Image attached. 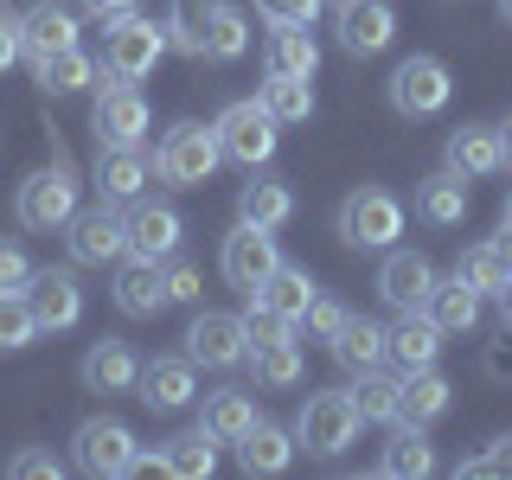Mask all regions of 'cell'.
Masks as SVG:
<instances>
[{"label": "cell", "mask_w": 512, "mask_h": 480, "mask_svg": "<svg viewBox=\"0 0 512 480\" xmlns=\"http://www.w3.org/2000/svg\"><path fill=\"white\" fill-rule=\"evenodd\" d=\"M218 167H224V148H218V128H205V122H173L154 148V180L173 192L205 186Z\"/></svg>", "instance_id": "obj_1"}, {"label": "cell", "mask_w": 512, "mask_h": 480, "mask_svg": "<svg viewBox=\"0 0 512 480\" xmlns=\"http://www.w3.org/2000/svg\"><path fill=\"white\" fill-rule=\"evenodd\" d=\"M103 71L122 77V84H141V77H154V64L173 52L167 45V20H141V13H116V20H103Z\"/></svg>", "instance_id": "obj_2"}, {"label": "cell", "mask_w": 512, "mask_h": 480, "mask_svg": "<svg viewBox=\"0 0 512 480\" xmlns=\"http://www.w3.org/2000/svg\"><path fill=\"white\" fill-rule=\"evenodd\" d=\"M359 410H352V391H314L295 416V448H308L314 461H333L359 442Z\"/></svg>", "instance_id": "obj_3"}, {"label": "cell", "mask_w": 512, "mask_h": 480, "mask_svg": "<svg viewBox=\"0 0 512 480\" xmlns=\"http://www.w3.org/2000/svg\"><path fill=\"white\" fill-rule=\"evenodd\" d=\"M13 218L26 224V231H39V237H52V231H64V224L77 218V173L64 167H39L32 180L13 192Z\"/></svg>", "instance_id": "obj_4"}, {"label": "cell", "mask_w": 512, "mask_h": 480, "mask_svg": "<svg viewBox=\"0 0 512 480\" xmlns=\"http://www.w3.org/2000/svg\"><path fill=\"white\" fill-rule=\"evenodd\" d=\"M90 128H96L103 148H141L148 128H154V109L135 84H122V77L103 71V90H96V103H90Z\"/></svg>", "instance_id": "obj_5"}, {"label": "cell", "mask_w": 512, "mask_h": 480, "mask_svg": "<svg viewBox=\"0 0 512 480\" xmlns=\"http://www.w3.org/2000/svg\"><path fill=\"white\" fill-rule=\"evenodd\" d=\"M340 237L352 250H391L404 237V199L384 186H359L340 205Z\"/></svg>", "instance_id": "obj_6"}, {"label": "cell", "mask_w": 512, "mask_h": 480, "mask_svg": "<svg viewBox=\"0 0 512 480\" xmlns=\"http://www.w3.org/2000/svg\"><path fill=\"white\" fill-rule=\"evenodd\" d=\"M64 250H71L77 269H103L128 256V212H116L109 199H96L90 212L77 205V218L64 224Z\"/></svg>", "instance_id": "obj_7"}, {"label": "cell", "mask_w": 512, "mask_h": 480, "mask_svg": "<svg viewBox=\"0 0 512 480\" xmlns=\"http://www.w3.org/2000/svg\"><path fill=\"white\" fill-rule=\"evenodd\" d=\"M384 90H391V109H397V116L429 122V116H442V109H448V96H455V77H448L442 58L410 52V58L391 71V84H384Z\"/></svg>", "instance_id": "obj_8"}, {"label": "cell", "mask_w": 512, "mask_h": 480, "mask_svg": "<svg viewBox=\"0 0 512 480\" xmlns=\"http://www.w3.org/2000/svg\"><path fill=\"white\" fill-rule=\"evenodd\" d=\"M218 128V148H224V160H231V167H263V160H276V141H282V122L269 116L263 103H231L224 109V116L212 122Z\"/></svg>", "instance_id": "obj_9"}, {"label": "cell", "mask_w": 512, "mask_h": 480, "mask_svg": "<svg viewBox=\"0 0 512 480\" xmlns=\"http://www.w3.org/2000/svg\"><path fill=\"white\" fill-rule=\"evenodd\" d=\"M135 429L116 423V416H90V423H77V436H71V461L84 468L90 480H116L135 468Z\"/></svg>", "instance_id": "obj_10"}, {"label": "cell", "mask_w": 512, "mask_h": 480, "mask_svg": "<svg viewBox=\"0 0 512 480\" xmlns=\"http://www.w3.org/2000/svg\"><path fill=\"white\" fill-rule=\"evenodd\" d=\"M333 32L346 58H378L397 39V7L391 0H333Z\"/></svg>", "instance_id": "obj_11"}, {"label": "cell", "mask_w": 512, "mask_h": 480, "mask_svg": "<svg viewBox=\"0 0 512 480\" xmlns=\"http://www.w3.org/2000/svg\"><path fill=\"white\" fill-rule=\"evenodd\" d=\"M276 263H282L276 231H263V224H244V218H237V231L224 237V250H218L224 282H231V288H244V295H256V288L269 282V269H276Z\"/></svg>", "instance_id": "obj_12"}, {"label": "cell", "mask_w": 512, "mask_h": 480, "mask_svg": "<svg viewBox=\"0 0 512 480\" xmlns=\"http://www.w3.org/2000/svg\"><path fill=\"white\" fill-rule=\"evenodd\" d=\"M244 314H218V308H205V314H192V327H186V359L192 365H205V372H231V365H244Z\"/></svg>", "instance_id": "obj_13"}, {"label": "cell", "mask_w": 512, "mask_h": 480, "mask_svg": "<svg viewBox=\"0 0 512 480\" xmlns=\"http://www.w3.org/2000/svg\"><path fill=\"white\" fill-rule=\"evenodd\" d=\"M436 263H429L423 250H384V263H378V295H384V308H429V295H436Z\"/></svg>", "instance_id": "obj_14"}, {"label": "cell", "mask_w": 512, "mask_h": 480, "mask_svg": "<svg viewBox=\"0 0 512 480\" xmlns=\"http://www.w3.org/2000/svg\"><path fill=\"white\" fill-rule=\"evenodd\" d=\"M135 397L148 410H192V404H199V365H192L186 352H160V359L141 365Z\"/></svg>", "instance_id": "obj_15"}, {"label": "cell", "mask_w": 512, "mask_h": 480, "mask_svg": "<svg viewBox=\"0 0 512 480\" xmlns=\"http://www.w3.org/2000/svg\"><path fill=\"white\" fill-rule=\"evenodd\" d=\"M442 340H448V333L436 327L429 308H404L391 327H384V359H391L397 372H423V365L442 359Z\"/></svg>", "instance_id": "obj_16"}, {"label": "cell", "mask_w": 512, "mask_h": 480, "mask_svg": "<svg viewBox=\"0 0 512 480\" xmlns=\"http://www.w3.org/2000/svg\"><path fill=\"white\" fill-rule=\"evenodd\" d=\"M26 301H32V314H39V333H71L77 320H84V288H77L71 269H32Z\"/></svg>", "instance_id": "obj_17"}, {"label": "cell", "mask_w": 512, "mask_h": 480, "mask_svg": "<svg viewBox=\"0 0 512 480\" xmlns=\"http://www.w3.org/2000/svg\"><path fill=\"white\" fill-rule=\"evenodd\" d=\"M180 237H186V218L160 199H135L128 205V256H148V263H167L180 256Z\"/></svg>", "instance_id": "obj_18"}, {"label": "cell", "mask_w": 512, "mask_h": 480, "mask_svg": "<svg viewBox=\"0 0 512 480\" xmlns=\"http://www.w3.org/2000/svg\"><path fill=\"white\" fill-rule=\"evenodd\" d=\"M442 167L461 173V180H493L506 167V148H500V128L487 122H461L455 135L442 141Z\"/></svg>", "instance_id": "obj_19"}, {"label": "cell", "mask_w": 512, "mask_h": 480, "mask_svg": "<svg viewBox=\"0 0 512 480\" xmlns=\"http://www.w3.org/2000/svg\"><path fill=\"white\" fill-rule=\"evenodd\" d=\"M109 295H116V308L128 320H154L160 308H167V276H160V263H148V256H122Z\"/></svg>", "instance_id": "obj_20"}, {"label": "cell", "mask_w": 512, "mask_h": 480, "mask_svg": "<svg viewBox=\"0 0 512 480\" xmlns=\"http://www.w3.org/2000/svg\"><path fill=\"white\" fill-rule=\"evenodd\" d=\"M20 45H26V64H45L52 52L77 45V13L64 7V0H39V7H26V20H20Z\"/></svg>", "instance_id": "obj_21"}, {"label": "cell", "mask_w": 512, "mask_h": 480, "mask_svg": "<svg viewBox=\"0 0 512 480\" xmlns=\"http://www.w3.org/2000/svg\"><path fill=\"white\" fill-rule=\"evenodd\" d=\"M148 180H154V167H148L141 148H103V154H96V199L135 205L141 192H148Z\"/></svg>", "instance_id": "obj_22"}, {"label": "cell", "mask_w": 512, "mask_h": 480, "mask_svg": "<svg viewBox=\"0 0 512 480\" xmlns=\"http://www.w3.org/2000/svg\"><path fill=\"white\" fill-rule=\"evenodd\" d=\"M448 404H455V384H448L436 365L404 372V384H397V423L429 429V423H442V416H448Z\"/></svg>", "instance_id": "obj_23"}, {"label": "cell", "mask_w": 512, "mask_h": 480, "mask_svg": "<svg viewBox=\"0 0 512 480\" xmlns=\"http://www.w3.org/2000/svg\"><path fill=\"white\" fill-rule=\"evenodd\" d=\"M84 384H90V391H103V397L135 391V384H141L135 346H128V340H96V346L84 352Z\"/></svg>", "instance_id": "obj_24"}, {"label": "cell", "mask_w": 512, "mask_h": 480, "mask_svg": "<svg viewBox=\"0 0 512 480\" xmlns=\"http://www.w3.org/2000/svg\"><path fill=\"white\" fill-rule=\"evenodd\" d=\"M250 423H256V397L250 391H237V384H224V391H205V404H199V429L212 442H244L250 436Z\"/></svg>", "instance_id": "obj_25"}, {"label": "cell", "mask_w": 512, "mask_h": 480, "mask_svg": "<svg viewBox=\"0 0 512 480\" xmlns=\"http://www.w3.org/2000/svg\"><path fill=\"white\" fill-rule=\"evenodd\" d=\"M416 218L423 224H436V231H455L461 218H468V180H461V173H429V180H416Z\"/></svg>", "instance_id": "obj_26"}, {"label": "cell", "mask_w": 512, "mask_h": 480, "mask_svg": "<svg viewBox=\"0 0 512 480\" xmlns=\"http://www.w3.org/2000/svg\"><path fill=\"white\" fill-rule=\"evenodd\" d=\"M288 461H295V429L256 416L250 436L237 442V468H244V474H288Z\"/></svg>", "instance_id": "obj_27"}, {"label": "cell", "mask_w": 512, "mask_h": 480, "mask_svg": "<svg viewBox=\"0 0 512 480\" xmlns=\"http://www.w3.org/2000/svg\"><path fill=\"white\" fill-rule=\"evenodd\" d=\"M263 71H282V77H314L320 71V39L314 26H276L263 39Z\"/></svg>", "instance_id": "obj_28"}, {"label": "cell", "mask_w": 512, "mask_h": 480, "mask_svg": "<svg viewBox=\"0 0 512 480\" xmlns=\"http://www.w3.org/2000/svg\"><path fill=\"white\" fill-rule=\"evenodd\" d=\"M378 474L384 480H423V474H436V448H429L423 429L397 423V436L384 442V455H378Z\"/></svg>", "instance_id": "obj_29"}, {"label": "cell", "mask_w": 512, "mask_h": 480, "mask_svg": "<svg viewBox=\"0 0 512 480\" xmlns=\"http://www.w3.org/2000/svg\"><path fill=\"white\" fill-rule=\"evenodd\" d=\"M256 391H288V384L308 378V359H301V340H276V346H250L244 352Z\"/></svg>", "instance_id": "obj_30"}, {"label": "cell", "mask_w": 512, "mask_h": 480, "mask_svg": "<svg viewBox=\"0 0 512 480\" xmlns=\"http://www.w3.org/2000/svg\"><path fill=\"white\" fill-rule=\"evenodd\" d=\"M429 314H436L442 333H474L480 314H487V295L468 288L461 276H448V282H436V295H429Z\"/></svg>", "instance_id": "obj_31"}, {"label": "cell", "mask_w": 512, "mask_h": 480, "mask_svg": "<svg viewBox=\"0 0 512 480\" xmlns=\"http://www.w3.org/2000/svg\"><path fill=\"white\" fill-rule=\"evenodd\" d=\"M224 0H167V45L186 58H205V32H212Z\"/></svg>", "instance_id": "obj_32"}, {"label": "cell", "mask_w": 512, "mask_h": 480, "mask_svg": "<svg viewBox=\"0 0 512 480\" xmlns=\"http://www.w3.org/2000/svg\"><path fill=\"white\" fill-rule=\"evenodd\" d=\"M333 359H340L352 378L378 372V365H384V327H378V320H365V314H352L346 327L333 333Z\"/></svg>", "instance_id": "obj_33"}, {"label": "cell", "mask_w": 512, "mask_h": 480, "mask_svg": "<svg viewBox=\"0 0 512 480\" xmlns=\"http://www.w3.org/2000/svg\"><path fill=\"white\" fill-rule=\"evenodd\" d=\"M314 295H320V288H314V276H308L301 263H276V269H269V282L256 288L250 301H263V308H276V314H288V320H301Z\"/></svg>", "instance_id": "obj_34"}, {"label": "cell", "mask_w": 512, "mask_h": 480, "mask_svg": "<svg viewBox=\"0 0 512 480\" xmlns=\"http://www.w3.org/2000/svg\"><path fill=\"white\" fill-rule=\"evenodd\" d=\"M32 77H39L45 96H77L96 84V58L84 52V45H64V52H52L45 64H32Z\"/></svg>", "instance_id": "obj_35"}, {"label": "cell", "mask_w": 512, "mask_h": 480, "mask_svg": "<svg viewBox=\"0 0 512 480\" xmlns=\"http://www.w3.org/2000/svg\"><path fill=\"white\" fill-rule=\"evenodd\" d=\"M256 103H263L282 128H288V122H308V116H314V77H282V71H269L263 84H256Z\"/></svg>", "instance_id": "obj_36"}, {"label": "cell", "mask_w": 512, "mask_h": 480, "mask_svg": "<svg viewBox=\"0 0 512 480\" xmlns=\"http://www.w3.org/2000/svg\"><path fill=\"white\" fill-rule=\"evenodd\" d=\"M212 468H218V442L205 436V429H192V436H167V442H160V474L212 480Z\"/></svg>", "instance_id": "obj_37"}, {"label": "cell", "mask_w": 512, "mask_h": 480, "mask_svg": "<svg viewBox=\"0 0 512 480\" xmlns=\"http://www.w3.org/2000/svg\"><path fill=\"white\" fill-rule=\"evenodd\" d=\"M237 218L263 224V231H282V224L295 218V192H288L282 180H250L244 192H237Z\"/></svg>", "instance_id": "obj_38"}, {"label": "cell", "mask_w": 512, "mask_h": 480, "mask_svg": "<svg viewBox=\"0 0 512 480\" xmlns=\"http://www.w3.org/2000/svg\"><path fill=\"white\" fill-rule=\"evenodd\" d=\"M397 384L404 378H384V372L352 378V410H359V423H391L397 429Z\"/></svg>", "instance_id": "obj_39"}, {"label": "cell", "mask_w": 512, "mask_h": 480, "mask_svg": "<svg viewBox=\"0 0 512 480\" xmlns=\"http://www.w3.org/2000/svg\"><path fill=\"white\" fill-rule=\"evenodd\" d=\"M32 340H39V314H32L26 288H7L0 295V352H20Z\"/></svg>", "instance_id": "obj_40"}, {"label": "cell", "mask_w": 512, "mask_h": 480, "mask_svg": "<svg viewBox=\"0 0 512 480\" xmlns=\"http://www.w3.org/2000/svg\"><path fill=\"white\" fill-rule=\"evenodd\" d=\"M244 52H250V20L237 7H218L212 32H205V58H212V64H231V58H244Z\"/></svg>", "instance_id": "obj_41"}, {"label": "cell", "mask_w": 512, "mask_h": 480, "mask_svg": "<svg viewBox=\"0 0 512 480\" xmlns=\"http://www.w3.org/2000/svg\"><path fill=\"white\" fill-rule=\"evenodd\" d=\"M346 320H352V308H346V301H333V295H314V301H308V314H301L295 327H301V340H320V346H333V333H340Z\"/></svg>", "instance_id": "obj_42"}, {"label": "cell", "mask_w": 512, "mask_h": 480, "mask_svg": "<svg viewBox=\"0 0 512 480\" xmlns=\"http://www.w3.org/2000/svg\"><path fill=\"white\" fill-rule=\"evenodd\" d=\"M455 276L468 282V288H480V295H493V288L506 282V263H500V250H493V244H474V250H461Z\"/></svg>", "instance_id": "obj_43"}, {"label": "cell", "mask_w": 512, "mask_h": 480, "mask_svg": "<svg viewBox=\"0 0 512 480\" xmlns=\"http://www.w3.org/2000/svg\"><path fill=\"white\" fill-rule=\"evenodd\" d=\"M244 340H250V346H276V340H301V327H295L288 314L263 308V301H250V314H244Z\"/></svg>", "instance_id": "obj_44"}, {"label": "cell", "mask_w": 512, "mask_h": 480, "mask_svg": "<svg viewBox=\"0 0 512 480\" xmlns=\"http://www.w3.org/2000/svg\"><path fill=\"white\" fill-rule=\"evenodd\" d=\"M160 276H167V301H180V308H192V301L205 295L199 263H186V256H167V263H160Z\"/></svg>", "instance_id": "obj_45"}, {"label": "cell", "mask_w": 512, "mask_h": 480, "mask_svg": "<svg viewBox=\"0 0 512 480\" xmlns=\"http://www.w3.org/2000/svg\"><path fill=\"white\" fill-rule=\"evenodd\" d=\"M256 13H263L269 26H314L320 13H327V0H256Z\"/></svg>", "instance_id": "obj_46"}, {"label": "cell", "mask_w": 512, "mask_h": 480, "mask_svg": "<svg viewBox=\"0 0 512 480\" xmlns=\"http://www.w3.org/2000/svg\"><path fill=\"white\" fill-rule=\"evenodd\" d=\"M7 474H13V480H58L64 461L52 455V448H20V455L7 461Z\"/></svg>", "instance_id": "obj_47"}, {"label": "cell", "mask_w": 512, "mask_h": 480, "mask_svg": "<svg viewBox=\"0 0 512 480\" xmlns=\"http://www.w3.org/2000/svg\"><path fill=\"white\" fill-rule=\"evenodd\" d=\"M455 474H474V480H480V474H493V480H512V436H500V442L487 448V455H468Z\"/></svg>", "instance_id": "obj_48"}, {"label": "cell", "mask_w": 512, "mask_h": 480, "mask_svg": "<svg viewBox=\"0 0 512 480\" xmlns=\"http://www.w3.org/2000/svg\"><path fill=\"white\" fill-rule=\"evenodd\" d=\"M32 282V256L13 244V237H0V295H7V288H26Z\"/></svg>", "instance_id": "obj_49"}, {"label": "cell", "mask_w": 512, "mask_h": 480, "mask_svg": "<svg viewBox=\"0 0 512 480\" xmlns=\"http://www.w3.org/2000/svg\"><path fill=\"white\" fill-rule=\"evenodd\" d=\"M20 58H26V45H20V20H13L7 0H0V71H13Z\"/></svg>", "instance_id": "obj_50"}, {"label": "cell", "mask_w": 512, "mask_h": 480, "mask_svg": "<svg viewBox=\"0 0 512 480\" xmlns=\"http://www.w3.org/2000/svg\"><path fill=\"white\" fill-rule=\"evenodd\" d=\"M84 13H96V20H116V13H135V0H77Z\"/></svg>", "instance_id": "obj_51"}, {"label": "cell", "mask_w": 512, "mask_h": 480, "mask_svg": "<svg viewBox=\"0 0 512 480\" xmlns=\"http://www.w3.org/2000/svg\"><path fill=\"white\" fill-rule=\"evenodd\" d=\"M493 301H500V327L512 333V276H506L500 288H493Z\"/></svg>", "instance_id": "obj_52"}, {"label": "cell", "mask_w": 512, "mask_h": 480, "mask_svg": "<svg viewBox=\"0 0 512 480\" xmlns=\"http://www.w3.org/2000/svg\"><path fill=\"white\" fill-rule=\"evenodd\" d=\"M493 250H500V263H506V276H512V218L500 224V237H493Z\"/></svg>", "instance_id": "obj_53"}, {"label": "cell", "mask_w": 512, "mask_h": 480, "mask_svg": "<svg viewBox=\"0 0 512 480\" xmlns=\"http://www.w3.org/2000/svg\"><path fill=\"white\" fill-rule=\"evenodd\" d=\"M500 148H506V167H512V116L500 122Z\"/></svg>", "instance_id": "obj_54"}, {"label": "cell", "mask_w": 512, "mask_h": 480, "mask_svg": "<svg viewBox=\"0 0 512 480\" xmlns=\"http://www.w3.org/2000/svg\"><path fill=\"white\" fill-rule=\"evenodd\" d=\"M500 20H506V26H512V0H500Z\"/></svg>", "instance_id": "obj_55"}, {"label": "cell", "mask_w": 512, "mask_h": 480, "mask_svg": "<svg viewBox=\"0 0 512 480\" xmlns=\"http://www.w3.org/2000/svg\"><path fill=\"white\" fill-rule=\"evenodd\" d=\"M506 218H512V192H506Z\"/></svg>", "instance_id": "obj_56"}]
</instances>
